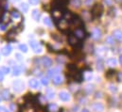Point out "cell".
Segmentation results:
<instances>
[{
    "instance_id": "obj_1",
    "label": "cell",
    "mask_w": 122,
    "mask_h": 112,
    "mask_svg": "<svg viewBox=\"0 0 122 112\" xmlns=\"http://www.w3.org/2000/svg\"><path fill=\"white\" fill-rule=\"evenodd\" d=\"M42 62H43V65L45 67H46V68L47 67H50L52 65V60L49 57H46V56H45V57L42 58Z\"/></svg>"
},
{
    "instance_id": "obj_2",
    "label": "cell",
    "mask_w": 122,
    "mask_h": 112,
    "mask_svg": "<svg viewBox=\"0 0 122 112\" xmlns=\"http://www.w3.org/2000/svg\"><path fill=\"white\" fill-rule=\"evenodd\" d=\"M31 16H32V18L35 20V21H40V17H41V13L39 12V10L38 9H33L32 10V12H31Z\"/></svg>"
},
{
    "instance_id": "obj_3",
    "label": "cell",
    "mask_w": 122,
    "mask_h": 112,
    "mask_svg": "<svg viewBox=\"0 0 122 112\" xmlns=\"http://www.w3.org/2000/svg\"><path fill=\"white\" fill-rule=\"evenodd\" d=\"M11 50H12V47L10 45V44H8V45H6L3 49H2V54L4 55V56H8V55H10V52H11Z\"/></svg>"
},
{
    "instance_id": "obj_4",
    "label": "cell",
    "mask_w": 122,
    "mask_h": 112,
    "mask_svg": "<svg viewBox=\"0 0 122 112\" xmlns=\"http://www.w3.org/2000/svg\"><path fill=\"white\" fill-rule=\"evenodd\" d=\"M113 37L117 41H122V31L121 30H115L113 32Z\"/></svg>"
},
{
    "instance_id": "obj_5",
    "label": "cell",
    "mask_w": 122,
    "mask_h": 112,
    "mask_svg": "<svg viewBox=\"0 0 122 112\" xmlns=\"http://www.w3.org/2000/svg\"><path fill=\"white\" fill-rule=\"evenodd\" d=\"M100 36H101V31H100L98 28H96V29H94V30H93L92 37H93L94 39L97 40V39H99V38H100Z\"/></svg>"
},
{
    "instance_id": "obj_6",
    "label": "cell",
    "mask_w": 122,
    "mask_h": 112,
    "mask_svg": "<svg viewBox=\"0 0 122 112\" xmlns=\"http://www.w3.org/2000/svg\"><path fill=\"white\" fill-rule=\"evenodd\" d=\"M60 99L62 100V101H68L70 99V96H69V94L67 92L61 91V92H60Z\"/></svg>"
},
{
    "instance_id": "obj_7",
    "label": "cell",
    "mask_w": 122,
    "mask_h": 112,
    "mask_svg": "<svg viewBox=\"0 0 122 112\" xmlns=\"http://www.w3.org/2000/svg\"><path fill=\"white\" fill-rule=\"evenodd\" d=\"M93 109L97 112H98V111L101 112V111H103V106H102L101 104L97 103V104H95V105L93 106Z\"/></svg>"
},
{
    "instance_id": "obj_8",
    "label": "cell",
    "mask_w": 122,
    "mask_h": 112,
    "mask_svg": "<svg viewBox=\"0 0 122 112\" xmlns=\"http://www.w3.org/2000/svg\"><path fill=\"white\" fill-rule=\"evenodd\" d=\"M30 88L37 89L39 87V83L36 79H31V80H30Z\"/></svg>"
},
{
    "instance_id": "obj_9",
    "label": "cell",
    "mask_w": 122,
    "mask_h": 112,
    "mask_svg": "<svg viewBox=\"0 0 122 112\" xmlns=\"http://www.w3.org/2000/svg\"><path fill=\"white\" fill-rule=\"evenodd\" d=\"M20 9L23 12H27L29 10V5L27 3H21L20 4Z\"/></svg>"
},
{
    "instance_id": "obj_10",
    "label": "cell",
    "mask_w": 122,
    "mask_h": 112,
    "mask_svg": "<svg viewBox=\"0 0 122 112\" xmlns=\"http://www.w3.org/2000/svg\"><path fill=\"white\" fill-rule=\"evenodd\" d=\"M61 81H62V78H61V75H56V76L53 77V83H54V84H56V85L61 84Z\"/></svg>"
},
{
    "instance_id": "obj_11",
    "label": "cell",
    "mask_w": 122,
    "mask_h": 112,
    "mask_svg": "<svg viewBox=\"0 0 122 112\" xmlns=\"http://www.w3.org/2000/svg\"><path fill=\"white\" fill-rule=\"evenodd\" d=\"M75 35H76V37H78V38H80V39H81V38L84 37V33H83V31L81 30V29H77L76 32H75Z\"/></svg>"
},
{
    "instance_id": "obj_12",
    "label": "cell",
    "mask_w": 122,
    "mask_h": 112,
    "mask_svg": "<svg viewBox=\"0 0 122 112\" xmlns=\"http://www.w3.org/2000/svg\"><path fill=\"white\" fill-rule=\"evenodd\" d=\"M107 64L110 65V66H115L117 64V59L114 58V57H111V58L107 59Z\"/></svg>"
},
{
    "instance_id": "obj_13",
    "label": "cell",
    "mask_w": 122,
    "mask_h": 112,
    "mask_svg": "<svg viewBox=\"0 0 122 112\" xmlns=\"http://www.w3.org/2000/svg\"><path fill=\"white\" fill-rule=\"evenodd\" d=\"M81 0H72V2H71V5H73V7H75V8H79L81 6Z\"/></svg>"
},
{
    "instance_id": "obj_14",
    "label": "cell",
    "mask_w": 122,
    "mask_h": 112,
    "mask_svg": "<svg viewBox=\"0 0 122 112\" xmlns=\"http://www.w3.org/2000/svg\"><path fill=\"white\" fill-rule=\"evenodd\" d=\"M44 24L46 25V26H48V27H52L51 20H50V18H48V17H45V19H44Z\"/></svg>"
},
{
    "instance_id": "obj_15",
    "label": "cell",
    "mask_w": 122,
    "mask_h": 112,
    "mask_svg": "<svg viewBox=\"0 0 122 112\" xmlns=\"http://www.w3.org/2000/svg\"><path fill=\"white\" fill-rule=\"evenodd\" d=\"M11 17H12L13 19H20V18H21L20 14H19L18 12H16V11H12V12H11Z\"/></svg>"
},
{
    "instance_id": "obj_16",
    "label": "cell",
    "mask_w": 122,
    "mask_h": 112,
    "mask_svg": "<svg viewBox=\"0 0 122 112\" xmlns=\"http://www.w3.org/2000/svg\"><path fill=\"white\" fill-rule=\"evenodd\" d=\"M19 49L22 51V52H27L28 51V47L26 44H20L19 45Z\"/></svg>"
},
{
    "instance_id": "obj_17",
    "label": "cell",
    "mask_w": 122,
    "mask_h": 112,
    "mask_svg": "<svg viewBox=\"0 0 122 112\" xmlns=\"http://www.w3.org/2000/svg\"><path fill=\"white\" fill-rule=\"evenodd\" d=\"M106 41H107L108 43L113 44V43H114V37H108V38L106 39Z\"/></svg>"
},
{
    "instance_id": "obj_18",
    "label": "cell",
    "mask_w": 122,
    "mask_h": 112,
    "mask_svg": "<svg viewBox=\"0 0 122 112\" xmlns=\"http://www.w3.org/2000/svg\"><path fill=\"white\" fill-rule=\"evenodd\" d=\"M29 2H30V5L35 6V5H37V4L40 2V0H29Z\"/></svg>"
},
{
    "instance_id": "obj_19",
    "label": "cell",
    "mask_w": 122,
    "mask_h": 112,
    "mask_svg": "<svg viewBox=\"0 0 122 112\" xmlns=\"http://www.w3.org/2000/svg\"><path fill=\"white\" fill-rule=\"evenodd\" d=\"M42 83H43L44 85H47L48 84V81H47V79H46V78H45V77H44V78H42Z\"/></svg>"
},
{
    "instance_id": "obj_20",
    "label": "cell",
    "mask_w": 122,
    "mask_h": 112,
    "mask_svg": "<svg viewBox=\"0 0 122 112\" xmlns=\"http://www.w3.org/2000/svg\"><path fill=\"white\" fill-rule=\"evenodd\" d=\"M117 78H118V80H119V81H122V73H119V74H118Z\"/></svg>"
},
{
    "instance_id": "obj_21",
    "label": "cell",
    "mask_w": 122,
    "mask_h": 112,
    "mask_svg": "<svg viewBox=\"0 0 122 112\" xmlns=\"http://www.w3.org/2000/svg\"><path fill=\"white\" fill-rule=\"evenodd\" d=\"M0 29H1L2 31H5V30H6V27H5L4 25H0Z\"/></svg>"
},
{
    "instance_id": "obj_22",
    "label": "cell",
    "mask_w": 122,
    "mask_h": 112,
    "mask_svg": "<svg viewBox=\"0 0 122 112\" xmlns=\"http://www.w3.org/2000/svg\"><path fill=\"white\" fill-rule=\"evenodd\" d=\"M90 2H92L91 0H86V1H85V3H86L87 6H90Z\"/></svg>"
},
{
    "instance_id": "obj_23",
    "label": "cell",
    "mask_w": 122,
    "mask_h": 112,
    "mask_svg": "<svg viewBox=\"0 0 122 112\" xmlns=\"http://www.w3.org/2000/svg\"><path fill=\"white\" fill-rule=\"evenodd\" d=\"M0 109H1V111L0 112H8L5 108H4V107H0Z\"/></svg>"
},
{
    "instance_id": "obj_24",
    "label": "cell",
    "mask_w": 122,
    "mask_h": 112,
    "mask_svg": "<svg viewBox=\"0 0 122 112\" xmlns=\"http://www.w3.org/2000/svg\"><path fill=\"white\" fill-rule=\"evenodd\" d=\"M119 62H120V64L122 65V55H120V56H119Z\"/></svg>"
},
{
    "instance_id": "obj_25",
    "label": "cell",
    "mask_w": 122,
    "mask_h": 112,
    "mask_svg": "<svg viewBox=\"0 0 122 112\" xmlns=\"http://www.w3.org/2000/svg\"><path fill=\"white\" fill-rule=\"evenodd\" d=\"M2 79H3V75L0 73V80H2Z\"/></svg>"
},
{
    "instance_id": "obj_26",
    "label": "cell",
    "mask_w": 122,
    "mask_h": 112,
    "mask_svg": "<svg viewBox=\"0 0 122 112\" xmlns=\"http://www.w3.org/2000/svg\"><path fill=\"white\" fill-rule=\"evenodd\" d=\"M11 1H12V2H13V3H15V2H19V1H20V0H11Z\"/></svg>"
},
{
    "instance_id": "obj_27",
    "label": "cell",
    "mask_w": 122,
    "mask_h": 112,
    "mask_svg": "<svg viewBox=\"0 0 122 112\" xmlns=\"http://www.w3.org/2000/svg\"><path fill=\"white\" fill-rule=\"evenodd\" d=\"M82 112H89V111H88L87 109H83V110H82Z\"/></svg>"
},
{
    "instance_id": "obj_28",
    "label": "cell",
    "mask_w": 122,
    "mask_h": 112,
    "mask_svg": "<svg viewBox=\"0 0 122 112\" xmlns=\"http://www.w3.org/2000/svg\"><path fill=\"white\" fill-rule=\"evenodd\" d=\"M117 1H121V0H117Z\"/></svg>"
}]
</instances>
